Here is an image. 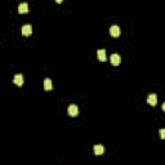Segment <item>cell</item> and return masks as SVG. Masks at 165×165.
<instances>
[{"label":"cell","mask_w":165,"mask_h":165,"mask_svg":"<svg viewBox=\"0 0 165 165\" xmlns=\"http://www.w3.org/2000/svg\"><path fill=\"white\" fill-rule=\"evenodd\" d=\"M21 32H22L23 36H30V35L32 34V26H31V25L22 26V28H21Z\"/></svg>","instance_id":"cell-1"},{"label":"cell","mask_w":165,"mask_h":165,"mask_svg":"<svg viewBox=\"0 0 165 165\" xmlns=\"http://www.w3.org/2000/svg\"><path fill=\"white\" fill-rule=\"evenodd\" d=\"M110 35H111L112 37H118L119 35H120V27L116 25L111 26V27H110Z\"/></svg>","instance_id":"cell-2"},{"label":"cell","mask_w":165,"mask_h":165,"mask_svg":"<svg viewBox=\"0 0 165 165\" xmlns=\"http://www.w3.org/2000/svg\"><path fill=\"white\" fill-rule=\"evenodd\" d=\"M68 115L70 116H72V118H75V116H78V114H79V108H78V106H75V105H71V106H68Z\"/></svg>","instance_id":"cell-3"},{"label":"cell","mask_w":165,"mask_h":165,"mask_svg":"<svg viewBox=\"0 0 165 165\" xmlns=\"http://www.w3.org/2000/svg\"><path fill=\"white\" fill-rule=\"evenodd\" d=\"M13 83L16 85H18V87H22L23 83H25V80H23V75H21V74L16 75V76H14V79H13Z\"/></svg>","instance_id":"cell-4"},{"label":"cell","mask_w":165,"mask_h":165,"mask_svg":"<svg viewBox=\"0 0 165 165\" xmlns=\"http://www.w3.org/2000/svg\"><path fill=\"white\" fill-rule=\"evenodd\" d=\"M147 103L150 106H156L157 105V95L156 94H150L147 97Z\"/></svg>","instance_id":"cell-5"},{"label":"cell","mask_w":165,"mask_h":165,"mask_svg":"<svg viewBox=\"0 0 165 165\" xmlns=\"http://www.w3.org/2000/svg\"><path fill=\"white\" fill-rule=\"evenodd\" d=\"M93 150H94V154L97 155V156H101V155L105 154V147L102 145H95Z\"/></svg>","instance_id":"cell-6"},{"label":"cell","mask_w":165,"mask_h":165,"mask_svg":"<svg viewBox=\"0 0 165 165\" xmlns=\"http://www.w3.org/2000/svg\"><path fill=\"white\" fill-rule=\"evenodd\" d=\"M28 12V4L27 3H21L18 5V13L20 14H26Z\"/></svg>","instance_id":"cell-7"},{"label":"cell","mask_w":165,"mask_h":165,"mask_svg":"<svg viewBox=\"0 0 165 165\" xmlns=\"http://www.w3.org/2000/svg\"><path fill=\"white\" fill-rule=\"evenodd\" d=\"M110 59H111V63L114 64V66H119L121 62V57L119 56V54H112Z\"/></svg>","instance_id":"cell-8"},{"label":"cell","mask_w":165,"mask_h":165,"mask_svg":"<svg viewBox=\"0 0 165 165\" xmlns=\"http://www.w3.org/2000/svg\"><path fill=\"white\" fill-rule=\"evenodd\" d=\"M97 57L99 61L105 62L106 61V51H105V49H99V51L97 52Z\"/></svg>","instance_id":"cell-9"},{"label":"cell","mask_w":165,"mask_h":165,"mask_svg":"<svg viewBox=\"0 0 165 165\" xmlns=\"http://www.w3.org/2000/svg\"><path fill=\"white\" fill-rule=\"evenodd\" d=\"M44 89L45 90H52L53 89V83L51 79H45L44 80Z\"/></svg>","instance_id":"cell-10"},{"label":"cell","mask_w":165,"mask_h":165,"mask_svg":"<svg viewBox=\"0 0 165 165\" xmlns=\"http://www.w3.org/2000/svg\"><path fill=\"white\" fill-rule=\"evenodd\" d=\"M160 138H165V130L164 129H160Z\"/></svg>","instance_id":"cell-11"},{"label":"cell","mask_w":165,"mask_h":165,"mask_svg":"<svg viewBox=\"0 0 165 165\" xmlns=\"http://www.w3.org/2000/svg\"><path fill=\"white\" fill-rule=\"evenodd\" d=\"M56 1H57V3H58V4H61L62 1H63V0H56Z\"/></svg>","instance_id":"cell-12"}]
</instances>
